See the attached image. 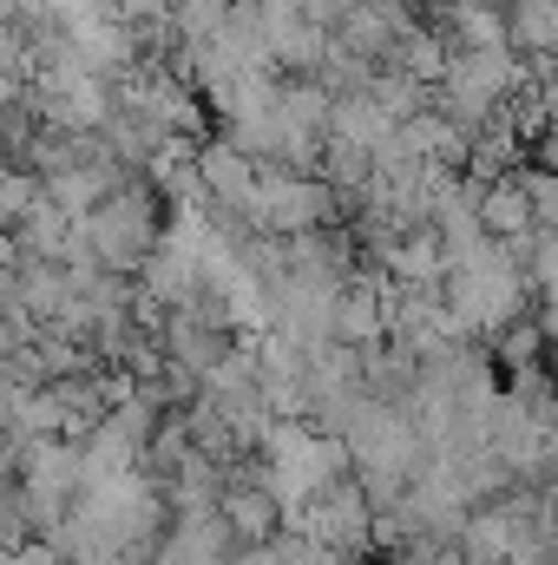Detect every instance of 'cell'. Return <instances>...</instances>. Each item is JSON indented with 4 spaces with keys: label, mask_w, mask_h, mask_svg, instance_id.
Segmentation results:
<instances>
[{
    "label": "cell",
    "mask_w": 558,
    "mask_h": 565,
    "mask_svg": "<svg viewBox=\"0 0 558 565\" xmlns=\"http://www.w3.org/2000/svg\"><path fill=\"white\" fill-rule=\"evenodd\" d=\"M539 296H546V302H539V329L558 342V282H552V289H539Z\"/></svg>",
    "instance_id": "13"
},
{
    "label": "cell",
    "mask_w": 558,
    "mask_h": 565,
    "mask_svg": "<svg viewBox=\"0 0 558 565\" xmlns=\"http://www.w3.org/2000/svg\"><path fill=\"white\" fill-rule=\"evenodd\" d=\"M382 335H388V282L375 277V270H355V277L342 282V296H335V342L375 355Z\"/></svg>",
    "instance_id": "3"
},
{
    "label": "cell",
    "mask_w": 558,
    "mask_h": 565,
    "mask_svg": "<svg viewBox=\"0 0 558 565\" xmlns=\"http://www.w3.org/2000/svg\"><path fill=\"white\" fill-rule=\"evenodd\" d=\"M427 93H433V86H420L415 73H401V66H382V73H375V86H368V99H375L395 126H415V119L433 113V106H427Z\"/></svg>",
    "instance_id": "8"
},
{
    "label": "cell",
    "mask_w": 558,
    "mask_h": 565,
    "mask_svg": "<svg viewBox=\"0 0 558 565\" xmlns=\"http://www.w3.org/2000/svg\"><path fill=\"white\" fill-rule=\"evenodd\" d=\"M230 7H237V0H178V13H171V26H178V53L217 46L224 26H230Z\"/></svg>",
    "instance_id": "9"
},
{
    "label": "cell",
    "mask_w": 558,
    "mask_h": 565,
    "mask_svg": "<svg viewBox=\"0 0 558 565\" xmlns=\"http://www.w3.org/2000/svg\"><path fill=\"white\" fill-rule=\"evenodd\" d=\"M480 224H486V237H500V244H519V237H533V231H539V211H533V198H526L519 171L480 191Z\"/></svg>",
    "instance_id": "4"
},
{
    "label": "cell",
    "mask_w": 558,
    "mask_h": 565,
    "mask_svg": "<svg viewBox=\"0 0 558 565\" xmlns=\"http://www.w3.org/2000/svg\"><path fill=\"white\" fill-rule=\"evenodd\" d=\"M552 402H558V355H552Z\"/></svg>",
    "instance_id": "15"
},
{
    "label": "cell",
    "mask_w": 558,
    "mask_h": 565,
    "mask_svg": "<svg viewBox=\"0 0 558 565\" xmlns=\"http://www.w3.org/2000/svg\"><path fill=\"white\" fill-rule=\"evenodd\" d=\"M217 513H224V526H230V540H237V546H277L282 533H289L282 500L264 487V473H257V467H230V487H224Z\"/></svg>",
    "instance_id": "2"
},
{
    "label": "cell",
    "mask_w": 558,
    "mask_h": 565,
    "mask_svg": "<svg viewBox=\"0 0 558 565\" xmlns=\"http://www.w3.org/2000/svg\"><path fill=\"white\" fill-rule=\"evenodd\" d=\"M395 132H401V126H395V119H388V113H382L368 93H355V99H335V113H329V139H335V145H355V151H368V158L395 139Z\"/></svg>",
    "instance_id": "5"
},
{
    "label": "cell",
    "mask_w": 558,
    "mask_h": 565,
    "mask_svg": "<svg viewBox=\"0 0 558 565\" xmlns=\"http://www.w3.org/2000/svg\"><path fill=\"white\" fill-rule=\"evenodd\" d=\"M513 53L519 60H558V0H519L513 7Z\"/></svg>",
    "instance_id": "7"
},
{
    "label": "cell",
    "mask_w": 558,
    "mask_h": 565,
    "mask_svg": "<svg viewBox=\"0 0 558 565\" xmlns=\"http://www.w3.org/2000/svg\"><path fill=\"white\" fill-rule=\"evenodd\" d=\"M375 500H368V487L362 480H342V487H329L289 533H302V540H315V546H329V553H348V559H362L368 553V540H375Z\"/></svg>",
    "instance_id": "1"
},
{
    "label": "cell",
    "mask_w": 558,
    "mask_h": 565,
    "mask_svg": "<svg viewBox=\"0 0 558 565\" xmlns=\"http://www.w3.org/2000/svg\"><path fill=\"white\" fill-rule=\"evenodd\" d=\"M415 139H420V158L440 164V171H466V164H473V132L453 126L440 106H433L427 119H415Z\"/></svg>",
    "instance_id": "6"
},
{
    "label": "cell",
    "mask_w": 558,
    "mask_h": 565,
    "mask_svg": "<svg viewBox=\"0 0 558 565\" xmlns=\"http://www.w3.org/2000/svg\"><path fill=\"white\" fill-rule=\"evenodd\" d=\"M533 164H546V171H558V119L546 126V139L533 145Z\"/></svg>",
    "instance_id": "12"
},
{
    "label": "cell",
    "mask_w": 558,
    "mask_h": 565,
    "mask_svg": "<svg viewBox=\"0 0 558 565\" xmlns=\"http://www.w3.org/2000/svg\"><path fill=\"white\" fill-rule=\"evenodd\" d=\"M546 520H552V526H558V480H552V487H546Z\"/></svg>",
    "instance_id": "14"
},
{
    "label": "cell",
    "mask_w": 558,
    "mask_h": 565,
    "mask_svg": "<svg viewBox=\"0 0 558 565\" xmlns=\"http://www.w3.org/2000/svg\"><path fill=\"white\" fill-rule=\"evenodd\" d=\"M40 204H46V178H40V171H26V164H13V171L0 178V211H7V231H13V224H26Z\"/></svg>",
    "instance_id": "10"
},
{
    "label": "cell",
    "mask_w": 558,
    "mask_h": 565,
    "mask_svg": "<svg viewBox=\"0 0 558 565\" xmlns=\"http://www.w3.org/2000/svg\"><path fill=\"white\" fill-rule=\"evenodd\" d=\"M539 342H546V329H539V322H513V329L500 335V362H513V369H526V375H533Z\"/></svg>",
    "instance_id": "11"
}]
</instances>
